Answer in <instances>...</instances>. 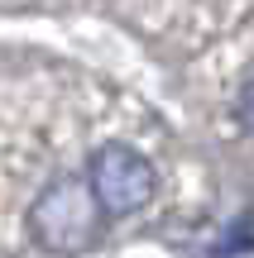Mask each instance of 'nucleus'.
I'll return each instance as SVG.
<instances>
[{
  "label": "nucleus",
  "mask_w": 254,
  "mask_h": 258,
  "mask_svg": "<svg viewBox=\"0 0 254 258\" xmlns=\"http://www.w3.org/2000/svg\"><path fill=\"white\" fill-rule=\"evenodd\" d=\"M101 196H96L91 177H58L38 191L29 225H34V239L53 253H77L96 239V225H101Z\"/></svg>",
  "instance_id": "1"
},
{
  "label": "nucleus",
  "mask_w": 254,
  "mask_h": 258,
  "mask_svg": "<svg viewBox=\"0 0 254 258\" xmlns=\"http://www.w3.org/2000/svg\"><path fill=\"white\" fill-rule=\"evenodd\" d=\"M91 177L96 196L111 215H130V211H144L154 196V163L144 153H134L130 144H101L91 153Z\"/></svg>",
  "instance_id": "2"
},
{
  "label": "nucleus",
  "mask_w": 254,
  "mask_h": 258,
  "mask_svg": "<svg viewBox=\"0 0 254 258\" xmlns=\"http://www.w3.org/2000/svg\"><path fill=\"white\" fill-rule=\"evenodd\" d=\"M240 120H245V129H254V82L240 86Z\"/></svg>",
  "instance_id": "3"
}]
</instances>
